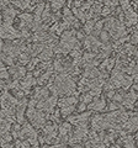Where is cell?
<instances>
[{
    "label": "cell",
    "instance_id": "cell-1",
    "mask_svg": "<svg viewBox=\"0 0 138 148\" xmlns=\"http://www.w3.org/2000/svg\"><path fill=\"white\" fill-rule=\"evenodd\" d=\"M48 88L51 91H53L54 95H70L75 91L74 80L68 75L67 72L59 73V75L56 77L54 82H49Z\"/></svg>",
    "mask_w": 138,
    "mask_h": 148
},
{
    "label": "cell",
    "instance_id": "cell-2",
    "mask_svg": "<svg viewBox=\"0 0 138 148\" xmlns=\"http://www.w3.org/2000/svg\"><path fill=\"white\" fill-rule=\"evenodd\" d=\"M75 31H66L62 35L61 42H59L58 47L54 49L56 53H62V54H67L69 52H72L74 48H77L78 46V40L75 38Z\"/></svg>",
    "mask_w": 138,
    "mask_h": 148
},
{
    "label": "cell",
    "instance_id": "cell-3",
    "mask_svg": "<svg viewBox=\"0 0 138 148\" xmlns=\"http://www.w3.org/2000/svg\"><path fill=\"white\" fill-rule=\"evenodd\" d=\"M105 24H106L105 25V30H106L110 34V36L115 40H120L127 35L125 26H123L118 20H116V18L110 17L107 20H105Z\"/></svg>",
    "mask_w": 138,
    "mask_h": 148
},
{
    "label": "cell",
    "instance_id": "cell-4",
    "mask_svg": "<svg viewBox=\"0 0 138 148\" xmlns=\"http://www.w3.org/2000/svg\"><path fill=\"white\" fill-rule=\"evenodd\" d=\"M26 115L31 121L32 126L36 128H43L46 123V119L49 117L48 115H46L42 110H40L37 108H29L26 111Z\"/></svg>",
    "mask_w": 138,
    "mask_h": 148
},
{
    "label": "cell",
    "instance_id": "cell-5",
    "mask_svg": "<svg viewBox=\"0 0 138 148\" xmlns=\"http://www.w3.org/2000/svg\"><path fill=\"white\" fill-rule=\"evenodd\" d=\"M88 133H89L88 122L78 125L77 130L72 133L70 137H69V143H70V145H77V143H80L81 141H85Z\"/></svg>",
    "mask_w": 138,
    "mask_h": 148
},
{
    "label": "cell",
    "instance_id": "cell-6",
    "mask_svg": "<svg viewBox=\"0 0 138 148\" xmlns=\"http://www.w3.org/2000/svg\"><path fill=\"white\" fill-rule=\"evenodd\" d=\"M36 83H37V80L33 78V75H32V74H27V75L24 78V80L20 83V86L19 88H20L21 90H24L26 94H29L31 86H33Z\"/></svg>",
    "mask_w": 138,
    "mask_h": 148
},
{
    "label": "cell",
    "instance_id": "cell-7",
    "mask_svg": "<svg viewBox=\"0 0 138 148\" xmlns=\"http://www.w3.org/2000/svg\"><path fill=\"white\" fill-rule=\"evenodd\" d=\"M105 108H106V101L104 98H99V96H96L90 105H88V109L93 111H102Z\"/></svg>",
    "mask_w": 138,
    "mask_h": 148
},
{
    "label": "cell",
    "instance_id": "cell-8",
    "mask_svg": "<svg viewBox=\"0 0 138 148\" xmlns=\"http://www.w3.org/2000/svg\"><path fill=\"white\" fill-rule=\"evenodd\" d=\"M77 103H78V98H75V96H66V98H61L58 100V106L61 109L73 108V106H75Z\"/></svg>",
    "mask_w": 138,
    "mask_h": 148
},
{
    "label": "cell",
    "instance_id": "cell-9",
    "mask_svg": "<svg viewBox=\"0 0 138 148\" xmlns=\"http://www.w3.org/2000/svg\"><path fill=\"white\" fill-rule=\"evenodd\" d=\"M9 72H10L11 74V77L14 78V79H21V78H24L25 77V74H26V68L24 67H21V66H14L11 67L10 66V69H9Z\"/></svg>",
    "mask_w": 138,
    "mask_h": 148
},
{
    "label": "cell",
    "instance_id": "cell-10",
    "mask_svg": "<svg viewBox=\"0 0 138 148\" xmlns=\"http://www.w3.org/2000/svg\"><path fill=\"white\" fill-rule=\"evenodd\" d=\"M90 117V112H85V114H80V115H75V116H69L68 121L73 123V125H80V123H85L88 122V120Z\"/></svg>",
    "mask_w": 138,
    "mask_h": 148
},
{
    "label": "cell",
    "instance_id": "cell-11",
    "mask_svg": "<svg viewBox=\"0 0 138 148\" xmlns=\"http://www.w3.org/2000/svg\"><path fill=\"white\" fill-rule=\"evenodd\" d=\"M137 99H138V95L136 94V92L135 91H130L128 94H126L125 99H123V101H122V104L127 109H133V106H135V103H136Z\"/></svg>",
    "mask_w": 138,
    "mask_h": 148
},
{
    "label": "cell",
    "instance_id": "cell-12",
    "mask_svg": "<svg viewBox=\"0 0 138 148\" xmlns=\"http://www.w3.org/2000/svg\"><path fill=\"white\" fill-rule=\"evenodd\" d=\"M117 143L123 146L125 148H135V141H133V137L130 135L121 136V138L117 141Z\"/></svg>",
    "mask_w": 138,
    "mask_h": 148
},
{
    "label": "cell",
    "instance_id": "cell-13",
    "mask_svg": "<svg viewBox=\"0 0 138 148\" xmlns=\"http://www.w3.org/2000/svg\"><path fill=\"white\" fill-rule=\"evenodd\" d=\"M48 94H49V88H37L33 94V98L40 100H43V99H47L48 98Z\"/></svg>",
    "mask_w": 138,
    "mask_h": 148
},
{
    "label": "cell",
    "instance_id": "cell-14",
    "mask_svg": "<svg viewBox=\"0 0 138 148\" xmlns=\"http://www.w3.org/2000/svg\"><path fill=\"white\" fill-rule=\"evenodd\" d=\"M113 66H115V59L113 58H107L102 62V64H100V69L105 73H109L113 68Z\"/></svg>",
    "mask_w": 138,
    "mask_h": 148
},
{
    "label": "cell",
    "instance_id": "cell-15",
    "mask_svg": "<svg viewBox=\"0 0 138 148\" xmlns=\"http://www.w3.org/2000/svg\"><path fill=\"white\" fill-rule=\"evenodd\" d=\"M52 56H53V49L52 48H49V47H46L42 52L40 53L38 56V58L41 59V61H44V62H48L51 58H52Z\"/></svg>",
    "mask_w": 138,
    "mask_h": 148
},
{
    "label": "cell",
    "instance_id": "cell-16",
    "mask_svg": "<svg viewBox=\"0 0 138 148\" xmlns=\"http://www.w3.org/2000/svg\"><path fill=\"white\" fill-rule=\"evenodd\" d=\"M49 3H51V8H52L53 10L58 11L59 9H61L64 5L66 0H49Z\"/></svg>",
    "mask_w": 138,
    "mask_h": 148
},
{
    "label": "cell",
    "instance_id": "cell-17",
    "mask_svg": "<svg viewBox=\"0 0 138 148\" xmlns=\"http://www.w3.org/2000/svg\"><path fill=\"white\" fill-rule=\"evenodd\" d=\"M94 30H95V21L94 20H88L86 21V24L84 25V31L88 35H90Z\"/></svg>",
    "mask_w": 138,
    "mask_h": 148
},
{
    "label": "cell",
    "instance_id": "cell-18",
    "mask_svg": "<svg viewBox=\"0 0 138 148\" xmlns=\"http://www.w3.org/2000/svg\"><path fill=\"white\" fill-rule=\"evenodd\" d=\"M80 100H81V103H84V104L88 105V104H90L91 101L94 100V95L90 94V92H89V94H84V95L80 96Z\"/></svg>",
    "mask_w": 138,
    "mask_h": 148
},
{
    "label": "cell",
    "instance_id": "cell-19",
    "mask_svg": "<svg viewBox=\"0 0 138 148\" xmlns=\"http://www.w3.org/2000/svg\"><path fill=\"white\" fill-rule=\"evenodd\" d=\"M99 36H100V41H101L102 43H107V41L110 40V34H109V32H107L106 30L101 31Z\"/></svg>",
    "mask_w": 138,
    "mask_h": 148
},
{
    "label": "cell",
    "instance_id": "cell-20",
    "mask_svg": "<svg viewBox=\"0 0 138 148\" xmlns=\"http://www.w3.org/2000/svg\"><path fill=\"white\" fill-rule=\"evenodd\" d=\"M9 74H10V72H8L5 64H3L1 66V79L3 80H8L9 79Z\"/></svg>",
    "mask_w": 138,
    "mask_h": 148
},
{
    "label": "cell",
    "instance_id": "cell-21",
    "mask_svg": "<svg viewBox=\"0 0 138 148\" xmlns=\"http://www.w3.org/2000/svg\"><path fill=\"white\" fill-rule=\"evenodd\" d=\"M19 61H20V64H27V63L30 62V57L27 56V53H22V54L20 56Z\"/></svg>",
    "mask_w": 138,
    "mask_h": 148
},
{
    "label": "cell",
    "instance_id": "cell-22",
    "mask_svg": "<svg viewBox=\"0 0 138 148\" xmlns=\"http://www.w3.org/2000/svg\"><path fill=\"white\" fill-rule=\"evenodd\" d=\"M132 78H133V80H135L136 83H138V62L137 64H135V67H133V71H132Z\"/></svg>",
    "mask_w": 138,
    "mask_h": 148
},
{
    "label": "cell",
    "instance_id": "cell-23",
    "mask_svg": "<svg viewBox=\"0 0 138 148\" xmlns=\"http://www.w3.org/2000/svg\"><path fill=\"white\" fill-rule=\"evenodd\" d=\"M104 1H105V5L109 8H116L118 5L117 0H104Z\"/></svg>",
    "mask_w": 138,
    "mask_h": 148
},
{
    "label": "cell",
    "instance_id": "cell-24",
    "mask_svg": "<svg viewBox=\"0 0 138 148\" xmlns=\"http://www.w3.org/2000/svg\"><path fill=\"white\" fill-rule=\"evenodd\" d=\"M110 14H111V8H109V6L102 8V10H101V15L102 16H109Z\"/></svg>",
    "mask_w": 138,
    "mask_h": 148
},
{
    "label": "cell",
    "instance_id": "cell-25",
    "mask_svg": "<svg viewBox=\"0 0 138 148\" xmlns=\"http://www.w3.org/2000/svg\"><path fill=\"white\" fill-rule=\"evenodd\" d=\"M77 38H79V40H84V38H85L84 32H83V31H78V32H77Z\"/></svg>",
    "mask_w": 138,
    "mask_h": 148
},
{
    "label": "cell",
    "instance_id": "cell-26",
    "mask_svg": "<svg viewBox=\"0 0 138 148\" xmlns=\"http://www.w3.org/2000/svg\"><path fill=\"white\" fill-rule=\"evenodd\" d=\"M85 109H86V104L81 103V104H80V106H79V108H78V111H79V112H83V111H84Z\"/></svg>",
    "mask_w": 138,
    "mask_h": 148
},
{
    "label": "cell",
    "instance_id": "cell-27",
    "mask_svg": "<svg viewBox=\"0 0 138 148\" xmlns=\"http://www.w3.org/2000/svg\"><path fill=\"white\" fill-rule=\"evenodd\" d=\"M70 148H84V147H81V146H79V145H74V146L70 147Z\"/></svg>",
    "mask_w": 138,
    "mask_h": 148
},
{
    "label": "cell",
    "instance_id": "cell-28",
    "mask_svg": "<svg viewBox=\"0 0 138 148\" xmlns=\"http://www.w3.org/2000/svg\"><path fill=\"white\" fill-rule=\"evenodd\" d=\"M43 148H57V147H56V146H53V147H49V146H44Z\"/></svg>",
    "mask_w": 138,
    "mask_h": 148
},
{
    "label": "cell",
    "instance_id": "cell-29",
    "mask_svg": "<svg viewBox=\"0 0 138 148\" xmlns=\"http://www.w3.org/2000/svg\"><path fill=\"white\" fill-rule=\"evenodd\" d=\"M133 88H135V89H136V90H138V84H136V85H135V86H133Z\"/></svg>",
    "mask_w": 138,
    "mask_h": 148
},
{
    "label": "cell",
    "instance_id": "cell-30",
    "mask_svg": "<svg viewBox=\"0 0 138 148\" xmlns=\"http://www.w3.org/2000/svg\"><path fill=\"white\" fill-rule=\"evenodd\" d=\"M96 1H100V3H101V1H102V0H96Z\"/></svg>",
    "mask_w": 138,
    "mask_h": 148
}]
</instances>
